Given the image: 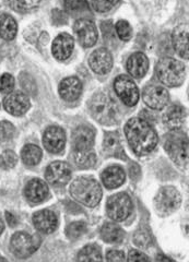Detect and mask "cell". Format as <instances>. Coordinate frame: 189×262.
Returning a JSON list of instances; mask_svg holds the SVG:
<instances>
[{"instance_id": "277c9868", "label": "cell", "mask_w": 189, "mask_h": 262, "mask_svg": "<svg viewBox=\"0 0 189 262\" xmlns=\"http://www.w3.org/2000/svg\"><path fill=\"white\" fill-rule=\"evenodd\" d=\"M157 76L164 85L175 88L179 86L185 81L186 67L182 61L171 57L162 58L155 67Z\"/></svg>"}, {"instance_id": "4316f807", "label": "cell", "mask_w": 189, "mask_h": 262, "mask_svg": "<svg viewBox=\"0 0 189 262\" xmlns=\"http://www.w3.org/2000/svg\"><path fill=\"white\" fill-rule=\"evenodd\" d=\"M101 236L104 242L111 244H117L124 239L122 229L114 223H106L101 229Z\"/></svg>"}, {"instance_id": "60d3db41", "label": "cell", "mask_w": 189, "mask_h": 262, "mask_svg": "<svg viewBox=\"0 0 189 262\" xmlns=\"http://www.w3.org/2000/svg\"><path fill=\"white\" fill-rule=\"evenodd\" d=\"M128 262H150V259L140 251L130 250L128 253Z\"/></svg>"}, {"instance_id": "bcb514c9", "label": "cell", "mask_w": 189, "mask_h": 262, "mask_svg": "<svg viewBox=\"0 0 189 262\" xmlns=\"http://www.w3.org/2000/svg\"><path fill=\"white\" fill-rule=\"evenodd\" d=\"M4 229H5V224H4V222L2 220H0V235L3 234V232H4Z\"/></svg>"}, {"instance_id": "f1b7e54d", "label": "cell", "mask_w": 189, "mask_h": 262, "mask_svg": "<svg viewBox=\"0 0 189 262\" xmlns=\"http://www.w3.org/2000/svg\"><path fill=\"white\" fill-rule=\"evenodd\" d=\"M78 262H102L101 249L95 245L86 246L78 253Z\"/></svg>"}, {"instance_id": "7a4b0ae2", "label": "cell", "mask_w": 189, "mask_h": 262, "mask_svg": "<svg viewBox=\"0 0 189 262\" xmlns=\"http://www.w3.org/2000/svg\"><path fill=\"white\" fill-rule=\"evenodd\" d=\"M88 105L92 117L102 125L117 124L120 119V112L116 102L108 94H94Z\"/></svg>"}, {"instance_id": "5b68a950", "label": "cell", "mask_w": 189, "mask_h": 262, "mask_svg": "<svg viewBox=\"0 0 189 262\" xmlns=\"http://www.w3.org/2000/svg\"><path fill=\"white\" fill-rule=\"evenodd\" d=\"M165 151L175 164L186 167L188 164V139L187 136L178 130H172L164 142Z\"/></svg>"}, {"instance_id": "d590c367", "label": "cell", "mask_w": 189, "mask_h": 262, "mask_svg": "<svg viewBox=\"0 0 189 262\" xmlns=\"http://www.w3.org/2000/svg\"><path fill=\"white\" fill-rule=\"evenodd\" d=\"M87 232V224L83 222H75L71 223L67 229H66V234L70 239H77Z\"/></svg>"}, {"instance_id": "cb8c5ba5", "label": "cell", "mask_w": 189, "mask_h": 262, "mask_svg": "<svg viewBox=\"0 0 189 262\" xmlns=\"http://www.w3.org/2000/svg\"><path fill=\"white\" fill-rule=\"evenodd\" d=\"M102 182L104 186L109 189H115V188L120 187L125 182V171L118 165H113L106 168L102 175Z\"/></svg>"}, {"instance_id": "30bf717a", "label": "cell", "mask_w": 189, "mask_h": 262, "mask_svg": "<svg viewBox=\"0 0 189 262\" xmlns=\"http://www.w3.org/2000/svg\"><path fill=\"white\" fill-rule=\"evenodd\" d=\"M73 31L78 42L86 48L92 47L97 40V29L95 23L88 19H80L75 23Z\"/></svg>"}, {"instance_id": "4fadbf2b", "label": "cell", "mask_w": 189, "mask_h": 262, "mask_svg": "<svg viewBox=\"0 0 189 262\" xmlns=\"http://www.w3.org/2000/svg\"><path fill=\"white\" fill-rule=\"evenodd\" d=\"M43 143L45 149L54 154L60 153L66 144V134L65 131L56 126H52L45 130L43 136Z\"/></svg>"}, {"instance_id": "d6a6232c", "label": "cell", "mask_w": 189, "mask_h": 262, "mask_svg": "<svg viewBox=\"0 0 189 262\" xmlns=\"http://www.w3.org/2000/svg\"><path fill=\"white\" fill-rule=\"evenodd\" d=\"M115 29H116V34L118 37L124 40V42H127L131 37H133V29H131L130 24L125 21V20H120L116 23L115 26Z\"/></svg>"}, {"instance_id": "1f68e13d", "label": "cell", "mask_w": 189, "mask_h": 262, "mask_svg": "<svg viewBox=\"0 0 189 262\" xmlns=\"http://www.w3.org/2000/svg\"><path fill=\"white\" fill-rule=\"evenodd\" d=\"M134 242L138 246V247L141 248H148L152 244V236L151 233L145 228L138 229L134 236Z\"/></svg>"}, {"instance_id": "74e56055", "label": "cell", "mask_w": 189, "mask_h": 262, "mask_svg": "<svg viewBox=\"0 0 189 262\" xmlns=\"http://www.w3.org/2000/svg\"><path fill=\"white\" fill-rule=\"evenodd\" d=\"M119 3V0H92V8L97 12H108Z\"/></svg>"}, {"instance_id": "484cf974", "label": "cell", "mask_w": 189, "mask_h": 262, "mask_svg": "<svg viewBox=\"0 0 189 262\" xmlns=\"http://www.w3.org/2000/svg\"><path fill=\"white\" fill-rule=\"evenodd\" d=\"M18 32V26L10 14L0 15V37L6 40H12Z\"/></svg>"}, {"instance_id": "7bdbcfd3", "label": "cell", "mask_w": 189, "mask_h": 262, "mask_svg": "<svg viewBox=\"0 0 189 262\" xmlns=\"http://www.w3.org/2000/svg\"><path fill=\"white\" fill-rule=\"evenodd\" d=\"M102 31L104 34V39H109V38H115V32H114V27L111 21L108 22H103L102 23Z\"/></svg>"}, {"instance_id": "2e32d148", "label": "cell", "mask_w": 189, "mask_h": 262, "mask_svg": "<svg viewBox=\"0 0 189 262\" xmlns=\"http://www.w3.org/2000/svg\"><path fill=\"white\" fill-rule=\"evenodd\" d=\"M95 133L89 126H80L72 134L73 151H89L94 144Z\"/></svg>"}, {"instance_id": "f35d334b", "label": "cell", "mask_w": 189, "mask_h": 262, "mask_svg": "<svg viewBox=\"0 0 189 262\" xmlns=\"http://www.w3.org/2000/svg\"><path fill=\"white\" fill-rule=\"evenodd\" d=\"M20 82H21V85L22 88L26 90V91L30 94H35L36 92V83L33 77H31L28 73H21L20 76Z\"/></svg>"}, {"instance_id": "f6af8a7d", "label": "cell", "mask_w": 189, "mask_h": 262, "mask_svg": "<svg viewBox=\"0 0 189 262\" xmlns=\"http://www.w3.org/2000/svg\"><path fill=\"white\" fill-rule=\"evenodd\" d=\"M155 262H175V261H173L172 259L165 257L164 255H161L160 253V255L157 257V259H155Z\"/></svg>"}, {"instance_id": "d6986e66", "label": "cell", "mask_w": 189, "mask_h": 262, "mask_svg": "<svg viewBox=\"0 0 189 262\" xmlns=\"http://www.w3.org/2000/svg\"><path fill=\"white\" fill-rule=\"evenodd\" d=\"M82 93V82L77 77H68L59 84V94L67 102H73Z\"/></svg>"}, {"instance_id": "8992f818", "label": "cell", "mask_w": 189, "mask_h": 262, "mask_svg": "<svg viewBox=\"0 0 189 262\" xmlns=\"http://www.w3.org/2000/svg\"><path fill=\"white\" fill-rule=\"evenodd\" d=\"M180 203H182V196L176 188L172 186L163 187L154 198V207L158 214L162 216L174 213L179 208Z\"/></svg>"}, {"instance_id": "e0dca14e", "label": "cell", "mask_w": 189, "mask_h": 262, "mask_svg": "<svg viewBox=\"0 0 189 262\" xmlns=\"http://www.w3.org/2000/svg\"><path fill=\"white\" fill-rule=\"evenodd\" d=\"M75 47V39L68 33H61L57 36L53 43L52 52L57 60H66L71 56Z\"/></svg>"}, {"instance_id": "4dcf8cb0", "label": "cell", "mask_w": 189, "mask_h": 262, "mask_svg": "<svg viewBox=\"0 0 189 262\" xmlns=\"http://www.w3.org/2000/svg\"><path fill=\"white\" fill-rule=\"evenodd\" d=\"M39 3L40 0H8V5H9L14 11L21 13L31 12L36 9Z\"/></svg>"}, {"instance_id": "83f0119b", "label": "cell", "mask_w": 189, "mask_h": 262, "mask_svg": "<svg viewBox=\"0 0 189 262\" xmlns=\"http://www.w3.org/2000/svg\"><path fill=\"white\" fill-rule=\"evenodd\" d=\"M21 158L26 165H36V164L39 163L40 159H42V150L37 145L28 144L23 147L21 152Z\"/></svg>"}, {"instance_id": "836d02e7", "label": "cell", "mask_w": 189, "mask_h": 262, "mask_svg": "<svg viewBox=\"0 0 189 262\" xmlns=\"http://www.w3.org/2000/svg\"><path fill=\"white\" fill-rule=\"evenodd\" d=\"M16 163H18V157L13 151H5L0 155V167L3 169H11L16 165Z\"/></svg>"}, {"instance_id": "7402d4cb", "label": "cell", "mask_w": 189, "mask_h": 262, "mask_svg": "<svg viewBox=\"0 0 189 262\" xmlns=\"http://www.w3.org/2000/svg\"><path fill=\"white\" fill-rule=\"evenodd\" d=\"M24 194L32 203H40L47 198L48 187L43 180L32 179L24 189Z\"/></svg>"}, {"instance_id": "ac0fdd59", "label": "cell", "mask_w": 189, "mask_h": 262, "mask_svg": "<svg viewBox=\"0 0 189 262\" xmlns=\"http://www.w3.org/2000/svg\"><path fill=\"white\" fill-rule=\"evenodd\" d=\"M33 223L40 233L51 234L58 226V220L54 212L43 210L33 215Z\"/></svg>"}, {"instance_id": "8d00e7d4", "label": "cell", "mask_w": 189, "mask_h": 262, "mask_svg": "<svg viewBox=\"0 0 189 262\" xmlns=\"http://www.w3.org/2000/svg\"><path fill=\"white\" fill-rule=\"evenodd\" d=\"M66 10L71 13L85 11L89 8L87 0H65Z\"/></svg>"}, {"instance_id": "7c38bea8", "label": "cell", "mask_w": 189, "mask_h": 262, "mask_svg": "<svg viewBox=\"0 0 189 262\" xmlns=\"http://www.w3.org/2000/svg\"><path fill=\"white\" fill-rule=\"evenodd\" d=\"M45 177L47 182L53 186H65L71 178V167L68 163L56 161L47 167Z\"/></svg>"}, {"instance_id": "ee69618b", "label": "cell", "mask_w": 189, "mask_h": 262, "mask_svg": "<svg viewBox=\"0 0 189 262\" xmlns=\"http://www.w3.org/2000/svg\"><path fill=\"white\" fill-rule=\"evenodd\" d=\"M6 216H7V221H8V223L10 224V226L14 227V226L16 225V223H18V220H16V219H15V216H14L13 214H11V213L7 212V213H6Z\"/></svg>"}, {"instance_id": "3957f363", "label": "cell", "mask_w": 189, "mask_h": 262, "mask_svg": "<svg viewBox=\"0 0 189 262\" xmlns=\"http://www.w3.org/2000/svg\"><path fill=\"white\" fill-rule=\"evenodd\" d=\"M70 194L83 206L93 208L102 199V188L93 178L80 177L71 184Z\"/></svg>"}, {"instance_id": "52a82bcc", "label": "cell", "mask_w": 189, "mask_h": 262, "mask_svg": "<svg viewBox=\"0 0 189 262\" xmlns=\"http://www.w3.org/2000/svg\"><path fill=\"white\" fill-rule=\"evenodd\" d=\"M40 245V238L37 235L28 233H15L10 242V249L16 258H28L34 253Z\"/></svg>"}, {"instance_id": "603a6c76", "label": "cell", "mask_w": 189, "mask_h": 262, "mask_svg": "<svg viewBox=\"0 0 189 262\" xmlns=\"http://www.w3.org/2000/svg\"><path fill=\"white\" fill-rule=\"evenodd\" d=\"M172 40L175 51L180 57L186 60L189 58V48H188V26L187 24H180L176 27L172 35Z\"/></svg>"}, {"instance_id": "b9f144b4", "label": "cell", "mask_w": 189, "mask_h": 262, "mask_svg": "<svg viewBox=\"0 0 189 262\" xmlns=\"http://www.w3.org/2000/svg\"><path fill=\"white\" fill-rule=\"evenodd\" d=\"M108 262H126V258L124 252L119 250H111L108 252V256H106Z\"/></svg>"}, {"instance_id": "5bb4252c", "label": "cell", "mask_w": 189, "mask_h": 262, "mask_svg": "<svg viewBox=\"0 0 189 262\" xmlns=\"http://www.w3.org/2000/svg\"><path fill=\"white\" fill-rule=\"evenodd\" d=\"M89 64L97 75H106L113 67L112 54L106 48H100L93 52L89 58Z\"/></svg>"}, {"instance_id": "44dd1931", "label": "cell", "mask_w": 189, "mask_h": 262, "mask_svg": "<svg viewBox=\"0 0 189 262\" xmlns=\"http://www.w3.org/2000/svg\"><path fill=\"white\" fill-rule=\"evenodd\" d=\"M186 110L183 106L173 105L165 112L163 116V122L170 130H178L184 125L186 120Z\"/></svg>"}, {"instance_id": "ffe728a7", "label": "cell", "mask_w": 189, "mask_h": 262, "mask_svg": "<svg viewBox=\"0 0 189 262\" xmlns=\"http://www.w3.org/2000/svg\"><path fill=\"white\" fill-rule=\"evenodd\" d=\"M149 69V60L143 53H135L127 60V70L131 77L141 79Z\"/></svg>"}, {"instance_id": "9c48e42d", "label": "cell", "mask_w": 189, "mask_h": 262, "mask_svg": "<svg viewBox=\"0 0 189 262\" xmlns=\"http://www.w3.org/2000/svg\"><path fill=\"white\" fill-rule=\"evenodd\" d=\"M114 89L117 96L125 105L133 107L139 101V90L133 79L128 76H118L115 79Z\"/></svg>"}, {"instance_id": "8fae6325", "label": "cell", "mask_w": 189, "mask_h": 262, "mask_svg": "<svg viewBox=\"0 0 189 262\" xmlns=\"http://www.w3.org/2000/svg\"><path fill=\"white\" fill-rule=\"evenodd\" d=\"M143 102L152 110H162L165 107L170 101V94L167 90L160 85H148L142 93Z\"/></svg>"}, {"instance_id": "ba28073f", "label": "cell", "mask_w": 189, "mask_h": 262, "mask_svg": "<svg viewBox=\"0 0 189 262\" xmlns=\"http://www.w3.org/2000/svg\"><path fill=\"white\" fill-rule=\"evenodd\" d=\"M131 210H133V204L130 196L125 192L112 195L106 204L108 215L115 222H121L126 220L130 215Z\"/></svg>"}, {"instance_id": "7dc6e473", "label": "cell", "mask_w": 189, "mask_h": 262, "mask_svg": "<svg viewBox=\"0 0 189 262\" xmlns=\"http://www.w3.org/2000/svg\"><path fill=\"white\" fill-rule=\"evenodd\" d=\"M0 262H8V261L5 258H0Z\"/></svg>"}, {"instance_id": "f546056e", "label": "cell", "mask_w": 189, "mask_h": 262, "mask_svg": "<svg viewBox=\"0 0 189 262\" xmlns=\"http://www.w3.org/2000/svg\"><path fill=\"white\" fill-rule=\"evenodd\" d=\"M73 160L80 168H90L93 167L96 163L95 154L91 151H73Z\"/></svg>"}, {"instance_id": "ab89813d", "label": "cell", "mask_w": 189, "mask_h": 262, "mask_svg": "<svg viewBox=\"0 0 189 262\" xmlns=\"http://www.w3.org/2000/svg\"><path fill=\"white\" fill-rule=\"evenodd\" d=\"M14 88V79L9 73H5L0 77V92L9 94Z\"/></svg>"}, {"instance_id": "e575fe53", "label": "cell", "mask_w": 189, "mask_h": 262, "mask_svg": "<svg viewBox=\"0 0 189 262\" xmlns=\"http://www.w3.org/2000/svg\"><path fill=\"white\" fill-rule=\"evenodd\" d=\"M15 128L9 121L0 122V143H6L10 141L14 137Z\"/></svg>"}, {"instance_id": "d4e9b609", "label": "cell", "mask_w": 189, "mask_h": 262, "mask_svg": "<svg viewBox=\"0 0 189 262\" xmlns=\"http://www.w3.org/2000/svg\"><path fill=\"white\" fill-rule=\"evenodd\" d=\"M103 152L108 157H117L119 159H125V154L122 152L120 137L118 133H106L103 141Z\"/></svg>"}, {"instance_id": "9a60e30c", "label": "cell", "mask_w": 189, "mask_h": 262, "mask_svg": "<svg viewBox=\"0 0 189 262\" xmlns=\"http://www.w3.org/2000/svg\"><path fill=\"white\" fill-rule=\"evenodd\" d=\"M4 106L6 111L13 116H22L30 108V100L27 94L20 91L13 92L5 98Z\"/></svg>"}, {"instance_id": "6da1fadb", "label": "cell", "mask_w": 189, "mask_h": 262, "mask_svg": "<svg viewBox=\"0 0 189 262\" xmlns=\"http://www.w3.org/2000/svg\"><path fill=\"white\" fill-rule=\"evenodd\" d=\"M125 135L131 150L139 157L150 154L159 141L157 133L142 118L130 119L125 126Z\"/></svg>"}]
</instances>
